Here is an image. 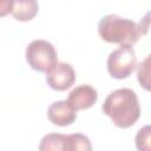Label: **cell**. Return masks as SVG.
I'll use <instances>...</instances> for the list:
<instances>
[{"label":"cell","mask_w":151,"mask_h":151,"mask_svg":"<svg viewBox=\"0 0 151 151\" xmlns=\"http://www.w3.org/2000/svg\"><path fill=\"white\" fill-rule=\"evenodd\" d=\"M151 25V12H147L139 22L116 14L103 17L98 24L99 37L110 44L133 46L140 37L145 35Z\"/></svg>","instance_id":"obj_1"},{"label":"cell","mask_w":151,"mask_h":151,"mask_svg":"<svg viewBox=\"0 0 151 151\" xmlns=\"http://www.w3.org/2000/svg\"><path fill=\"white\" fill-rule=\"evenodd\" d=\"M103 112L120 129H127L136 124L140 117L138 97L131 88H118L112 91L105 99Z\"/></svg>","instance_id":"obj_2"},{"label":"cell","mask_w":151,"mask_h":151,"mask_svg":"<svg viewBox=\"0 0 151 151\" xmlns=\"http://www.w3.org/2000/svg\"><path fill=\"white\" fill-rule=\"evenodd\" d=\"M26 61L38 72L47 73L58 64V55L54 46L46 40H33L26 47Z\"/></svg>","instance_id":"obj_3"},{"label":"cell","mask_w":151,"mask_h":151,"mask_svg":"<svg viewBox=\"0 0 151 151\" xmlns=\"http://www.w3.org/2000/svg\"><path fill=\"white\" fill-rule=\"evenodd\" d=\"M107 71L114 79H126L137 66L134 50L130 45H120L107 58Z\"/></svg>","instance_id":"obj_4"},{"label":"cell","mask_w":151,"mask_h":151,"mask_svg":"<svg viewBox=\"0 0 151 151\" xmlns=\"http://www.w3.org/2000/svg\"><path fill=\"white\" fill-rule=\"evenodd\" d=\"M76 81V71L67 63H58L46 73L47 85L55 91H66Z\"/></svg>","instance_id":"obj_5"},{"label":"cell","mask_w":151,"mask_h":151,"mask_svg":"<svg viewBox=\"0 0 151 151\" xmlns=\"http://www.w3.org/2000/svg\"><path fill=\"white\" fill-rule=\"evenodd\" d=\"M97 100H98L97 90L93 86L87 85V84H83V85L74 87L68 93V97H67L68 104L76 111L90 109L96 104Z\"/></svg>","instance_id":"obj_6"},{"label":"cell","mask_w":151,"mask_h":151,"mask_svg":"<svg viewBox=\"0 0 151 151\" xmlns=\"http://www.w3.org/2000/svg\"><path fill=\"white\" fill-rule=\"evenodd\" d=\"M47 118L57 126H68L77 119V111L68 104L67 100H58L48 106Z\"/></svg>","instance_id":"obj_7"},{"label":"cell","mask_w":151,"mask_h":151,"mask_svg":"<svg viewBox=\"0 0 151 151\" xmlns=\"http://www.w3.org/2000/svg\"><path fill=\"white\" fill-rule=\"evenodd\" d=\"M39 11L37 0H13L11 14L18 21H31Z\"/></svg>","instance_id":"obj_8"},{"label":"cell","mask_w":151,"mask_h":151,"mask_svg":"<svg viewBox=\"0 0 151 151\" xmlns=\"http://www.w3.org/2000/svg\"><path fill=\"white\" fill-rule=\"evenodd\" d=\"M66 145H67V134L48 133L42 137L40 145H39V150L41 151H48V150L66 151Z\"/></svg>","instance_id":"obj_9"},{"label":"cell","mask_w":151,"mask_h":151,"mask_svg":"<svg viewBox=\"0 0 151 151\" xmlns=\"http://www.w3.org/2000/svg\"><path fill=\"white\" fill-rule=\"evenodd\" d=\"M137 80L145 91L151 92V53L139 64L137 68Z\"/></svg>","instance_id":"obj_10"},{"label":"cell","mask_w":151,"mask_h":151,"mask_svg":"<svg viewBox=\"0 0 151 151\" xmlns=\"http://www.w3.org/2000/svg\"><path fill=\"white\" fill-rule=\"evenodd\" d=\"M77 150H85V151L92 150V145L88 137L81 133L67 134L66 151H77Z\"/></svg>","instance_id":"obj_11"},{"label":"cell","mask_w":151,"mask_h":151,"mask_svg":"<svg viewBox=\"0 0 151 151\" xmlns=\"http://www.w3.org/2000/svg\"><path fill=\"white\" fill-rule=\"evenodd\" d=\"M134 143L138 151H151V125H145L138 130Z\"/></svg>","instance_id":"obj_12"},{"label":"cell","mask_w":151,"mask_h":151,"mask_svg":"<svg viewBox=\"0 0 151 151\" xmlns=\"http://www.w3.org/2000/svg\"><path fill=\"white\" fill-rule=\"evenodd\" d=\"M12 4H13V0H1V4H0V15L1 17H5L6 14L11 13L12 11Z\"/></svg>","instance_id":"obj_13"}]
</instances>
